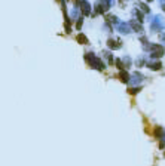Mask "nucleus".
<instances>
[{
  "instance_id": "2",
  "label": "nucleus",
  "mask_w": 165,
  "mask_h": 166,
  "mask_svg": "<svg viewBox=\"0 0 165 166\" xmlns=\"http://www.w3.org/2000/svg\"><path fill=\"white\" fill-rule=\"evenodd\" d=\"M147 67H149L150 70H159V68L162 67V64H161L159 61H155V62H149Z\"/></svg>"
},
{
  "instance_id": "1",
  "label": "nucleus",
  "mask_w": 165,
  "mask_h": 166,
  "mask_svg": "<svg viewBox=\"0 0 165 166\" xmlns=\"http://www.w3.org/2000/svg\"><path fill=\"white\" fill-rule=\"evenodd\" d=\"M150 49H152V58H159V56L164 55V49L159 46V45H150Z\"/></svg>"
},
{
  "instance_id": "6",
  "label": "nucleus",
  "mask_w": 165,
  "mask_h": 166,
  "mask_svg": "<svg viewBox=\"0 0 165 166\" xmlns=\"http://www.w3.org/2000/svg\"><path fill=\"white\" fill-rule=\"evenodd\" d=\"M131 25L134 27V30H135V31H143V28H141V25H140V24H137V22H131Z\"/></svg>"
},
{
  "instance_id": "5",
  "label": "nucleus",
  "mask_w": 165,
  "mask_h": 166,
  "mask_svg": "<svg viewBox=\"0 0 165 166\" xmlns=\"http://www.w3.org/2000/svg\"><path fill=\"white\" fill-rule=\"evenodd\" d=\"M76 39H77V42L82 43V45H86V43H88V39H86V36H83V34H77Z\"/></svg>"
},
{
  "instance_id": "4",
  "label": "nucleus",
  "mask_w": 165,
  "mask_h": 166,
  "mask_svg": "<svg viewBox=\"0 0 165 166\" xmlns=\"http://www.w3.org/2000/svg\"><path fill=\"white\" fill-rule=\"evenodd\" d=\"M119 79H121L124 83H128L129 82V74L127 73V71H121V73H119Z\"/></svg>"
},
{
  "instance_id": "8",
  "label": "nucleus",
  "mask_w": 165,
  "mask_h": 166,
  "mask_svg": "<svg viewBox=\"0 0 165 166\" xmlns=\"http://www.w3.org/2000/svg\"><path fill=\"white\" fill-rule=\"evenodd\" d=\"M149 2H152V0H149Z\"/></svg>"
},
{
  "instance_id": "7",
  "label": "nucleus",
  "mask_w": 165,
  "mask_h": 166,
  "mask_svg": "<svg viewBox=\"0 0 165 166\" xmlns=\"http://www.w3.org/2000/svg\"><path fill=\"white\" fill-rule=\"evenodd\" d=\"M140 91H141V88H129L128 89L129 93H137V92H140Z\"/></svg>"
},
{
  "instance_id": "3",
  "label": "nucleus",
  "mask_w": 165,
  "mask_h": 166,
  "mask_svg": "<svg viewBox=\"0 0 165 166\" xmlns=\"http://www.w3.org/2000/svg\"><path fill=\"white\" fill-rule=\"evenodd\" d=\"M107 45H109V48H113V49H116V48H121V45H122V42H121V40H118V42H115V40H112V39H110L109 42H107Z\"/></svg>"
}]
</instances>
